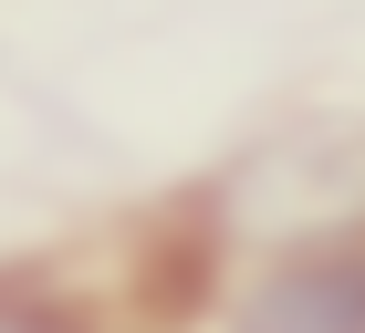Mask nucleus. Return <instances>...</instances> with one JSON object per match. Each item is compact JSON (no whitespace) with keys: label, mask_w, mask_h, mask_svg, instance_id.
<instances>
[{"label":"nucleus","mask_w":365,"mask_h":333,"mask_svg":"<svg viewBox=\"0 0 365 333\" xmlns=\"http://www.w3.org/2000/svg\"><path fill=\"white\" fill-rule=\"evenodd\" d=\"M230 333H365V240H303L261 260Z\"/></svg>","instance_id":"nucleus-1"},{"label":"nucleus","mask_w":365,"mask_h":333,"mask_svg":"<svg viewBox=\"0 0 365 333\" xmlns=\"http://www.w3.org/2000/svg\"><path fill=\"white\" fill-rule=\"evenodd\" d=\"M0 333H73V323H53V312H31V302H0Z\"/></svg>","instance_id":"nucleus-2"}]
</instances>
